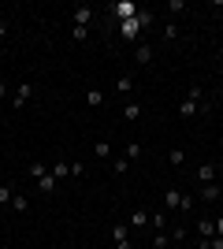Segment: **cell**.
Masks as SVG:
<instances>
[{
    "label": "cell",
    "instance_id": "6da1fadb",
    "mask_svg": "<svg viewBox=\"0 0 223 249\" xmlns=\"http://www.w3.org/2000/svg\"><path fill=\"white\" fill-rule=\"evenodd\" d=\"M30 97H34V82H19V86H15V93H11V108H22Z\"/></svg>",
    "mask_w": 223,
    "mask_h": 249
},
{
    "label": "cell",
    "instance_id": "7a4b0ae2",
    "mask_svg": "<svg viewBox=\"0 0 223 249\" xmlns=\"http://www.w3.org/2000/svg\"><path fill=\"white\" fill-rule=\"evenodd\" d=\"M134 60H138L141 67H149V63H153V45H149V41H141L138 49H134Z\"/></svg>",
    "mask_w": 223,
    "mask_h": 249
},
{
    "label": "cell",
    "instance_id": "3957f363",
    "mask_svg": "<svg viewBox=\"0 0 223 249\" xmlns=\"http://www.w3.org/2000/svg\"><path fill=\"white\" fill-rule=\"evenodd\" d=\"M89 19H93V8H89V4H78V8H74V26H89Z\"/></svg>",
    "mask_w": 223,
    "mask_h": 249
},
{
    "label": "cell",
    "instance_id": "277c9868",
    "mask_svg": "<svg viewBox=\"0 0 223 249\" xmlns=\"http://www.w3.org/2000/svg\"><path fill=\"white\" fill-rule=\"evenodd\" d=\"M179 205H182V194L179 190H168L164 194V212H179Z\"/></svg>",
    "mask_w": 223,
    "mask_h": 249
},
{
    "label": "cell",
    "instance_id": "5b68a950",
    "mask_svg": "<svg viewBox=\"0 0 223 249\" xmlns=\"http://www.w3.org/2000/svg\"><path fill=\"white\" fill-rule=\"evenodd\" d=\"M201 197L205 201H220L223 197V186H220V182H205V186H201Z\"/></svg>",
    "mask_w": 223,
    "mask_h": 249
},
{
    "label": "cell",
    "instance_id": "8992f818",
    "mask_svg": "<svg viewBox=\"0 0 223 249\" xmlns=\"http://www.w3.org/2000/svg\"><path fill=\"white\" fill-rule=\"evenodd\" d=\"M197 234H201L205 242H212L216 238V223L212 219H197Z\"/></svg>",
    "mask_w": 223,
    "mask_h": 249
},
{
    "label": "cell",
    "instance_id": "52a82bcc",
    "mask_svg": "<svg viewBox=\"0 0 223 249\" xmlns=\"http://www.w3.org/2000/svg\"><path fill=\"white\" fill-rule=\"evenodd\" d=\"M123 119H127V123L141 119V104H138V101H127V104H123Z\"/></svg>",
    "mask_w": 223,
    "mask_h": 249
},
{
    "label": "cell",
    "instance_id": "ba28073f",
    "mask_svg": "<svg viewBox=\"0 0 223 249\" xmlns=\"http://www.w3.org/2000/svg\"><path fill=\"white\" fill-rule=\"evenodd\" d=\"M49 175H52L56 182H60V178H67V175H71V164H67V160H52V171H49Z\"/></svg>",
    "mask_w": 223,
    "mask_h": 249
},
{
    "label": "cell",
    "instance_id": "9c48e42d",
    "mask_svg": "<svg viewBox=\"0 0 223 249\" xmlns=\"http://www.w3.org/2000/svg\"><path fill=\"white\" fill-rule=\"evenodd\" d=\"M197 182H201V186L205 182H216V164H201L197 167Z\"/></svg>",
    "mask_w": 223,
    "mask_h": 249
},
{
    "label": "cell",
    "instance_id": "30bf717a",
    "mask_svg": "<svg viewBox=\"0 0 223 249\" xmlns=\"http://www.w3.org/2000/svg\"><path fill=\"white\" fill-rule=\"evenodd\" d=\"M86 104H89V108H101V104H104V93H101L97 86H89V89H86Z\"/></svg>",
    "mask_w": 223,
    "mask_h": 249
},
{
    "label": "cell",
    "instance_id": "8fae6325",
    "mask_svg": "<svg viewBox=\"0 0 223 249\" xmlns=\"http://www.w3.org/2000/svg\"><path fill=\"white\" fill-rule=\"evenodd\" d=\"M149 227L153 231H168V212H153V216H149Z\"/></svg>",
    "mask_w": 223,
    "mask_h": 249
},
{
    "label": "cell",
    "instance_id": "7c38bea8",
    "mask_svg": "<svg viewBox=\"0 0 223 249\" xmlns=\"http://www.w3.org/2000/svg\"><path fill=\"white\" fill-rule=\"evenodd\" d=\"M119 30H123V37H138L141 26H138V19H127V22H119Z\"/></svg>",
    "mask_w": 223,
    "mask_h": 249
},
{
    "label": "cell",
    "instance_id": "4fadbf2b",
    "mask_svg": "<svg viewBox=\"0 0 223 249\" xmlns=\"http://www.w3.org/2000/svg\"><path fill=\"white\" fill-rule=\"evenodd\" d=\"M26 171H30V178H34V182H37V178H41V175H49V164H45V160H34V164L26 167Z\"/></svg>",
    "mask_w": 223,
    "mask_h": 249
},
{
    "label": "cell",
    "instance_id": "5bb4252c",
    "mask_svg": "<svg viewBox=\"0 0 223 249\" xmlns=\"http://www.w3.org/2000/svg\"><path fill=\"white\" fill-rule=\"evenodd\" d=\"M130 227H134V231L149 227V212H141V208H138V212H130Z\"/></svg>",
    "mask_w": 223,
    "mask_h": 249
},
{
    "label": "cell",
    "instance_id": "9a60e30c",
    "mask_svg": "<svg viewBox=\"0 0 223 249\" xmlns=\"http://www.w3.org/2000/svg\"><path fill=\"white\" fill-rule=\"evenodd\" d=\"M127 238H130L127 223H112V242H127Z\"/></svg>",
    "mask_w": 223,
    "mask_h": 249
},
{
    "label": "cell",
    "instance_id": "2e32d148",
    "mask_svg": "<svg viewBox=\"0 0 223 249\" xmlns=\"http://www.w3.org/2000/svg\"><path fill=\"white\" fill-rule=\"evenodd\" d=\"M134 19H138V26H141V30H149L156 15H153V11H145V8H138V15H134Z\"/></svg>",
    "mask_w": 223,
    "mask_h": 249
},
{
    "label": "cell",
    "instance_id": "e0dca14e",
    "mask_svg": "<svg viewBox=\"0 0 223 249\" xmlns=\"http://www.w3.org/2000/svg\"><path fill=\"white\" fill-rule=\"evenodd\" d=\"M130 89H134V78H130V74H123V78L116 82V93H123V97H127Z\"/></svg>",
    "mask_w": 223,
    "mask_h": 249
},
{
    "label": "cell",
    "instance_id": "ac0fdd59",
    "mask_svg": "<svg viewBox=\"0 0 223 249\" xmlns=\"http://www.w3.org/2000/svg\"><path fill=\"white\" fill-rule=\"evenodd\" d=\"M37 190H41V194H52V190H56V178L52 175H41V178H37Z\"/></svg>",
    "mask_w": 223,
    "mask_h": 249
},
{
    "label": "cell",
    "instance_id": "d6986e66",
    "mask_svg": "<svg viewBox=\"0 0 223 249\" xmlns=\"http://www.w3.org/2000/svg\"><path fill=\"white\" fill-rule=\"evenodd\" d=\"M168 242H171L168 231H156V234H153V249H168Z\"/></svg>",
    "mask_w": 223,
    "mask_h": 249
},
{
    "label": "cell",
    "instance_id": "ffe728a7",
    "mask_svg": "<svg viewBox=\"0 0 223 249\" xmlns=\"http://www.w3.org/2000/svg\"><path fill=\"white\" fill-rule=\"evenodd\" d=\"M11 197H15V190L8 182H0V205H11Z\"/></svg>",
    "mask_w": 223,
    "mask_h": 249
},
{
    "label": "cell",
    "instance_id": "44dd1931",
    "mask_svg": "<svg viewBox=\"0 0 223 249\" xmlns=\"http://www.w3.org/2000/svg\"><path fill=\"white\" fill-rule=\"evenodd\" d=\"M11 208H15V212H26V208H30V201L22 197V194H15V197H11Z\"/></svg>",
    "mask_w": 223,
    "mask_h": 249
},
{
    "label": "cell",
    "instance_id": "7402d4cb",
    "mask_svg": "<svg viewBox=\"0 0 223 249\" xmlns=\"http://www.w3.org/2000/svg\"><path fill=\"white\" fill-rule=\"evenodd\" d=\"M112 171H116V175H127V171H130V160H127V156H123V160H116V164H112Z\"/></svg>",
    "mask_w": 223,
    "mask_h": 249
},
{
    "label": "cell",
    "instance_id": "603a6c76",
    "mask_svg": "<svg viewBox=\"0 0 223 249\" xmlns=\"http://www.w3.org/2000/svg\"><path fill=\"white\" fill-rule=\"evenodd\" d=\"M175 37H179V26H175V22H168V26H164V41H175Z\"/></svg>",
    "mask_w": 223,
    "mask_h": 249
},
{
    "label": "cell",
    "instance_id": "cb8c5ba5",
    "mask_svg": "<svg viewBox=\"0 0 223 249\" xmlns=\"http://www.w3.org/2000/svg\"><path fill=\"white\" fill-rule=\"evenodd\" d=\"M71 37H74V41H86V37H89V30H86V26H71Z\"/></svg>",
    "mask_w": 223,
    "mask_h": 249
},
{
    "label": "cell",
    "instance_id": "d4e9b609",
    "mask_svg": "<svg viewBox=\"0 0 223 249\" xmlns=\"http://www.w3.org/2000/svg\"><path fill=\"white\" fill-rule=\"evenodd\" d=\"M138 156H141V145H138V142H130V145H127V160H138Z\"/></svg>",
    "mask_w": 223,
    "mask_h": 249
},
{
    "label": "cell",
    "instance_id": "484cf974",
    "mask_svg": "<svg viewBox=\"0 0 223 249\" xmlns=\"http://www.w3.org/2000/svg\"><path fill=\"white\" fill-rule=\"evenodd\" d=\"M93 153H97V156H112V145H108V142H97Z\"/></svg>",
    "mask_w": 223,
    "mask_h": 249
},
{
    "label": "cell",
    "instance_id": "4316f807",
    "mask_svg": "<svg viewBox=\"0 0 223 249\" xmlns=\"http://www.w3.org/2000/svg\"><path fill=\"white\" fill-rule=\"evenodd\" d=\"M193 208V194H182V205H179V212H190Z\"/></svg>",
    "mask_w": 223,
    "mask_h": 249
},
{
    "label": "cell",
    "instance_id": "83f0119b",
    "mask_svg": "<svg viewBox=\"0 0 223 249\" xmlns=\"http://www.w3.org/2000/svg\"><path fill=\"white\" fill-rule=\"evenodd\" d=\"M182 160H186V153H182V149H171V164L179 167V164H182Z\"/></svg>",
    "mask_w": 223,
    "mask_h": 249
},
{
    "label": "cell",
    "instance_id": "f1b7e54d",
    "mask_svg": "<svg viewBox=\"0 0 223 249\" xmlns=\"http://www.w3.org/2000/svg\"><path fill=\"white\" fill-rule=\"evenodd\" d=\"M212 223H216V238H223V216H216Z\"/></svg>",
    "mask_w": 223,
    "mask_h": 249
},
{
    "label": "cell",
    "instance_id": "f546056e",
    "mask_svg": "<svg viewBox=\"0 0 223 249\" xmlns=\"http://www.w3.org/2000/svg\"><path fill=\"white\" fill-rule=\"evenodd\" d=\"M8 37V19H0V41Z\"/></svg>",
    "mask_w": 223,
    "mask_h": 249
},
{
    "label": "cell",
    "instance_id": "4dcf8cb0",
    "mask_svg": "<svg viewBox=\"0 0 223 249\" xmlns=\"http://www.w3.org/2000/svg\"><path fill=\"white\" fill-rule=\"evenodd\" d=\"M116 249H134V246H130V238H127V242H116Z\"/></svg>",
    "mask_w": 223,
    "mask_h": 249
},
{
    "label": "cell",
    "instance_id": "1f68e13d",
    "mask_svg": "<svg viewBox=\"0 0 223 249\" xmlns=\"http://www.w3.org/2000/svg\"><path fill=\"white\" fill-rule=\"evenodd\" d=\"M4 97H8V86H4V82H0V101H4Z\"/></svg>",
    "mask_w": 223,
    "mask_h": 249
},
{
    "label": "cell",
    "instance_id": "d6a6232c",
    "mask_svg": "<svg viewBox=\"0 0 223 249\" xmlns=\"http://www.w3.org/2000/svg\"><path fill=\"white\" fill-rule=\"evenodd\" d=\"M216 171H223V156H220V160H216Z\"/></svg>",
    "mask_w": 223,
    "mask_h": 249
},
{
    "label": "cell",
    "instance_id": "836d02e7",
    "mask_svg": "<svg viewBox=\"0 0 223 249\" xmlns=\"http://www.w3.org/2000/svg\"><path fill=\"white\" fill-rule=\"evenodd\" d=\"M220 216H223V201H220Z\"/></svg>",
    "mask_w": 223,
    "mask_h": 249
}]
</instances>
